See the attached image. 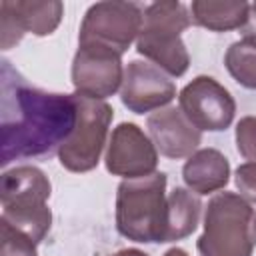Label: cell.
I'll return each instance as SVG.
<instances>
[{"mask_svg":"<svg viewBox=\"0 0 256 256\" xmlns=\"http://www.w3.org/2000/svg\"><path fill=\"white\" fill-rule=\"evenodd\" d=\"M2 154L0 164L46 156L58 150L76 124L74 94L44 92L30 86L8 60H2Z\"/></svg>","mask_w":256,"mask_h":256,"instance_id":"cell-1","label":"cell"},{"mask_svg":"<svg viewBox=\"0 0 256 256\" xmlns=\"http://www.w3.org/2000/svg\"><path fill=\"white\" fill-rule=\"evenodd\" d=\"M256 246V216L246 198L218 192L204 214V230L196 242L200 256H252Z\"/></svg>","mask_w":256,"mask_h":256,"instance_id":"cell-2","label":"cell"},{"mask_svg":"<svg viewBox=\"0 0 256 256\" xmlns=\"http://www.w3.org/2000/svg\"><path fill=\"white\" fill-rule=\"evenodd\" d=\"M50 192V180L40 168L16 166L6 170L0 180V220H6L40 244L52 226V212L48 208Z\"/></svg>","mask_w":256,"mask_h":256,"instance_id":"cell-3","label":"cell"},{"mask_svg":"<svg viewBox=\"0 0 256 256\" xmlns=\"http://www.w3.org/2000/svg\"><path fill=\"white\" fill-rule=\"evenodd\" d=\"M192 16L182 2L160 0L144 8L142 30L136 40L138 54L146 56L170 76H182L190 66V54L182 42V32L190 26Z\"/></svg>","mask_w":256,"mask_h":256,"instance_id":"cell-4","label":"cell"},{"mask_svg":"<svg viewBox=\"0 0 256 256\" xmlns=\"http://www.w3.org/2000/svg\"><path fill=\"white\" fill-rule=\"evenodd\" d=\"M166 174L122 180L116 192V228L134 242H160L166 220Z\"/></svg>","mask_w":256,"mask_h":256,"instance_id":"cell-5","label":"cell"},{"mask_svg":"<svg viewBox=\"0 0 256 256\" xmlns=\"http://www.w3.org/2000/svg\"><path fill=\"white\" fill-rule=\"evenodd\" d=\"M76 124L64 144L58 148L60 164L70 172H90L98 166L106 146L108 128L114 110L106 100L76 94Z\"/></svg>","mask_w":256,"mask_h":256,"instance_id":"cell-6","label":"cell"},{"mask_svg":"<svg viewBox=\"0 0 256 256\" xmlns=\"http://www.w3.org/2000/svg\"><path fill=\"white\" fill-rule=\"evenodd\" d=\"M144 10L136 2H96L92 4L80 24L78 44H94L116 54H124L142 30Z\"/></svg>","mask_w":256,"mask_h":256,"instance_id":"cell-7","label":"cell"},{"mask_svg":"<svg viewBox=\"0 0 256 256\" xmlns=\"http://www.w3.org/2000/svg\"><path fill=\"white\" fill-rule=\"evenodd\" d=\"M180 110L198 130H226L236 114L232 94L212 76H196L178 94Z\"/></svg>","mask_w":256,"mask_h":256,"instance_id":"cell-8","label":"cell"},{"mask_svg":"<svg viewBox=\"0 0 256 256\" xmlns=\"http://www.w3.org/2000/svg\"><path fill=\"white\" fill-rule=\"evenodd\" d=\"M122 80L124 68L120 54L94 44H78L72 60V84L76 94L106 100L122 86Z\"/></svg>","mask_w":256,"mask_h":256,"instance_id":"cell-9","label":"cell"},{"mask_svg":"<svg viewBox=\"0 0 256 256\" xmlns=\"http://www.w3.org/2000/svg\"><path fill=\"white\" fill-rule=\"evenodd\" d=\"M106 170L124 180L150 176L158 166V150L134 122H122L112 130L106 146Z\"/></svg>","mask_w":256,"mask_h":256,"instance_id":"cell-10","label":"cell"},{"mask_svg":"<svg viewBox=\"0 0 256 256\" xmlns=\"http://www.w3.org/2000/svg\"><path fill=\"white\" fill-rule=\"evenodd\" d=\"M64 14L60 0L32 2V0H2L0 2V46L12 48L26 32L34 36L52 34Z\"/></svg>","mask_w":256,"mask_h":256,"instance_id":"cell-11","label":"cell"},{"mask_svg":"<svg viewBox=\"0 0 256 256\" xmlns=\"http://www.w3.org/2000/svg\"><path fill=\"white\" fill-rule=\"evenodd\" d=\"M174 98L176 86L160 68L142 60L128 62L120 86V100L130 112L144 114L160 110Z\"/></svg>","mask_w":256,"mask_h":256,"instance_id":"cell-12","label":"cell"},{"mask_svg":"<svg viewBox=\"0 0 256 256\" xmlns=\"http://www.w3.org/2000/svg\"><path fill=\"white\" fill-rule=\"evenodd\" d=\"M146 126L156 150L172 160L192 156L202 140L200 130L194 128L182 110L174 106L160 108L158 112L150 114Z\"/></svg>","mask_w":256,"mask_h":256,"instance_id":"cell-13","label":"cell"},{"mask_svg":"<svg viewBox=\"0 0 256 256\" xmlns=\"http://www.w3.org/2000/svg\"><path fill=\"white\" fill-rule=\"evenodd\" d=\"M184 184L194 194H212L222 190L230 180L228 158L216 148H200L182 166Z\"/></svg>","mask_w":256,"mask_h":256,"instance_id":"cell-14","label":"cell"},{"mask_svg":"<svg viewBox=\"0 0 256 256\" xmlns=\"http://www.w3.org/2000/svg\"><path fill=\"white\" fill-rule=\"evenodd\" d=\"M192 22L212 32H228L246 26L250 4L238 0H194L190 4Z\"/></svg>","mask_w":256,"mask_h":256,"instance_id":"cell-15","label":"cell"},{"mask_svg":"<svg viewBox=\"0 0 256 256\" xmlns=\"http://www.w3.org/2000/svg\"><path fill=\"white\" fill-rule=\"evenodd\" d=\"M202 202L186 188H174L166 198V220H164V242H176L190 236L200 222Z\"/></svg>","mask_w":256,"mask_h":256,"instance_id":"cell-16","label":"cell"},{"mask_svg":"<svg viewBox=\"0 0 256 256\" xmlns=\"http://www.w3.org/2000/svg\"><path fill=\"white\" fill-rule=\"evenodd\" d=\"M224 64L240 86L256 90V34H246L232 42L226 50Z\"/></svg>","mask_w":256,"mask_h":256,"instance_id":"cell-17","label":"cell"},{"mask_svg":"<svg viewBox=\"0 0 256 256\" xmlns=\"http://www.w3.org/2000/svg\"><path fill=\"white\" fill-rule=\"evenodd\" d=\"M0 256H38L36 242L6 220H0Z\"/></svg>","mask_w":256,"mask_h":256,"instance_id":"cell-18","label":"cell"},{"mask_svg":"<svg viewBox=\"0 0 256 256\" xmlns=\"http://www.w3.org/2000/svg\"><path fill=\"white\" fill-rule=\"evenodd\" d=\"M236 148L240 156L256 162V116H244L236 124Z\"/></svg>","mask_w":256,"mask_h":256,"instance_id":"cell-19","label":"cell"},{"mask_svg":"<svg viewBox=\"0 0 256 256\" xmlns=\"http://www.w3.org/2000/svg\"><path fill=\"white\" fill-rule=\"evenodd\" d=\"M236 186L240 196L256 204V162H246L236 168Z\"/></svg>","mask_w":256,"mask_h":256,"instance_id":"cell-20","label":"cell"},{"mask_svg":"<svg viewBox=\"0 0 256 256\" xmlns=\"http://www.w3.org/2000/svg\"><path fill=\"white\" fill-rule=\"evenodd\" d=\"M112 256H148V254L142 252V250H138V248H124V250L114 252Z\"/></svg>","mask_w":256,"mask_h":256,"instance_id":"cell-21","label":"cell"},{"mask_svg":"<svg viewBox=\"0 0 256 256\" xmlns=\"http://www.w3.org/2000/svg\"><path fill=\"white\" fill-rule=\"evenodd\" d=\"M164 256H188V252L182 250V248H170V250L164 252Z\"/></svg>","mask_w":256,"mask_h":256,"instance_id":"cell-22","label":"cell"},{"mask_svg":"<svg viewBox=\"0 0 256 256\" xmlns=\"http://www.w3.org/2000/svg\"><path fill=\"white\" fill-rule=\"evenodd\" d=\"M250 14L254 16V20H256V2L254 4H250Z\"/></svg>","mask_w":256,"mask_h":256,"instance_id":"cell-23","label":"cell"}]
</instances>
